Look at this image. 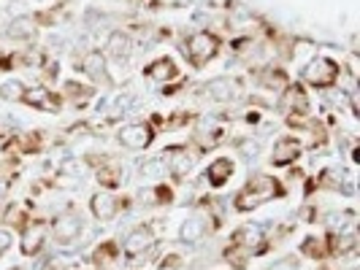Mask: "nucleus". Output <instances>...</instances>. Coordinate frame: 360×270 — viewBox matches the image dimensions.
<instances>
[{
	"instance_id": "nucleus-1",
	"label": "nucleus",
	"mask_w": 360,
	"mask_h": 270,
	"mask_svg": "<svg viewBox=\"0 0 360 270\" xmlns=\"http://www.w3.org/2000/svg\"><path fill=\"white\" fill-rule=\"evenodd\" d=\"M285 195V187L279 184V179L266 176V173H255L250 176V181L244 184V189L236 195V211H252L257 205H263L266 200L282 198Z\"/></svg>"
},
{
	"instance_id": "nucleus-2",
	"label": "nucleus",
	"mask_w": 360,
	"mask_h": 270,
	"mask_svg": "<svg viewBox=\"0 0 360 270\" xmlns=\"http://www.w3.org/2000/svg\"><path fill=\"white\" fill-rule=\"evenodd\" d=\"M184 54H187V60H190L193 68H203L206 62H212L217 54H219V38L214 33H209V30H200V33L187 38Z\"/></svg>"
},
{
	"instance_id": "nucleus-3",
	"label": "nucleus",
	"mask_w": 360,
	"mask_h": 270,
	"mask_svg": "<svg viewBox=\"0 0 360 270\" xmlns=\"http://www.w3.org/2000/svg\"><path fill=\"white\" fill-rule=\"evenodd\" d=\"M304 79H307L311 87H317V90H328L339 79V65L333 60H328V57H314L307 68H304Z\"/></svg>"
},
{
	"instance_id": "nucleus-4",
	"label": "nucleus",
	"mask_w": 360,
	"mask_h": 270,
	"mask_svg": "<svg viewBox=\"0 0 360 270\" xmlns=\"http://www.w3.org/2000/svg\"><path fill=\"white\" fill-rule=\"evenodd\" d=\"M162 162H165V168H168V173L174 176V179H184L190 170H193V165H195V157H193V151H187V146H171V149H165L160 154Z\"/></svg>"
},
{
	"instance_id": "nucleus-5",
	"label": "nucleus",
	"mask_w": 360,
	"mask_h": 270,
	"mask_svg": "<svg viewBox=\"0 0 360 270\" xmlns=\"http://www.w3.org/2000/svg\"><path fill=\"white\" fill-rule=\"evenodd\" d=\"M152 141H155V130L144 125V122H136V125H127L120 130V144L125 146V149H133V151L146 149Z\"/></svg>"
},
{
	"instance_id": "nucleus-6",
	"label": "nucleus",
	"mask_w": 360,
	"mask_h": 270,
	"mask_svg": "<svg viewBox=\"0 0 360 270\" xmlns=\"http://www.w3.org/2000/svg\"><path fill=\"white\" fill-rule=\"evenodd\" d=\"M279 108L285 111V114H295V116H309V97L304 87L301 84H288L285 92H282V100H279Z\"/></svg>"
},
{
	"instance_id": "nucleus-7",
	"label": "nucleus",
	"mask_w": 360,
	"mask_h": 270,
	"mask_svg": "<svg viewBox=\"0 0 360 270\" xmlns=\"http://www.w3.org/2000/svg\"><path fill=\"white\" fill-rule=\"evenodd\" d=\"M52 233H54V241H57V243L71 246V243L79 241V235H82V219L73 214L57 216L52 224Z\"/></svg>"
},
{
	"instance_id": "nucleus-8",
	"label": "nucleus",
	"mask_w": 360,
	"mask_h": 270,
	"mask_svg": "<svg viewBox=\"0 0 360 270\" xmlns=\"http://www.w3.org/2000/svg\"><path fill=\"white\" fill-rule=\"evenodd\" d=\"M238 90H241L238 81L231 79V76H217V79H212L203 87V92L209 95V100H214V103H231V100L238 97Z\"/></svg>"
},
{
	"instance_id": "nucleus-9",
	"label": "nucleus",
	"mask_w": 360,
	"mask_h": 270,
	"mask_svg": "<svg viewBox=\"0 0 360 270\" xmlns=\"http://www.w3.org/2000/svg\"><path fill=\"white\" fill-rule=\"evenodd\" d=\"M22 103H27L30 108H38V111H46V114H57L60 106H63V100L54 92L46 90V87H30V90H25Z\"/></svg>"
},
{
	"instance_id": "nucleus-10",
	"label": "nucleus",
	"mask_w": 360,
	"mask_h": 270,
	"mask_svg": "<svg viewBox=\"0 0 360 270\" xmlns=\"http://www.w3.org/2000/svg\"><path fill=\"white\" fill-rule=\"evenodd\" d=\"M155 230L149 227V224H141V227H136L133 233L125 238V254L127 257H139V254L144 252H152L155 249Z\"/></svg>"
},
{
	"instance_id": "nucleus-11",
	"label": "nucleus",
	"mask_w": 360,
	"mask_h": 270,
	"mask_svg": "<svg viewBox=\"0 0 360 270\" xmlns=\"http://www.w3.org/2000/svg\"><path fill=\"white\" fill-rule=\"evenodd\" d=\"M209 222H212V216L206 214L187 216L179 227V241L181 243H198L200 238L209 233Z\"/></svg>"
},
{
	"instance_id": "nucleus-12",
	"label": "nucleus",
	"mask_w": 360,
	"mask_h": 270,
	"mask_svg": "<svg viewBox=\"0 0 360 270\" xmlns=\"http://www.w3.org/2000/svg\"><path fill=\"white\" fill-rule=\"evenodd\" d=\"M90 208H92V216L98 222H111L114 216L120 214V208H125V205L120 203V198H114L108 192H98V195H92Z\"/></svg>"
},
{
	"instance_id": "nucleus-13",
	"label": "nucleus",
	"mask_w": 360,
	"mask_h": 270,
	"mask_svg": "<svg viewBox=\"0 0 360 270\" xmlns=\"http://www.w3.org/2000/svg\"><path fill=\"white\" fill-rule=\"evenodd\" d=\"M301 157V141L298 138H279L276 144H274V151H271V162L276 165V168H285L290 162H295Z\"/></svg>"
},
{
	"instance_id": "nucleus-14",
	"label": "nucleus",
	"mask_w": 360,
	"mask_h": 270,
	"mask_svg": "<svg viewBox=\"0 0 360 270\" xmlns=\"http://www.w3.org/2000/svg\"><path fill=\"white\" fill-rule=\"evenodd\" d=\"M144 73L152 81H174V79L179 76V68H176V62H174L171 57H160V60L149 62Z\"/></svg>"
},
{
	"instance_id": "nucleus-15",
	"label": "nucleus",
	"mask_w": 360,
	"mask_h": 270,
	"mask_svg": "<svg viewBox=\"0 0 360 270\" xmlns=\"http://www.w3.org/2000/svg\"><path fill=\"white\" fill-rule=\"evenodd\" d=\"M38 22L33 17H14L8 25H6V36L11 41H30L36 36Z\"/></svg>"
},
{
	"instance_id": "nucleus-16",
	"label": "nucleus",
	"mask_w": 360,
	"mask_h": 270,
	"mask_svg": "<svg viewBox=\"0 0 360 270\" xmlns=\"http://www.w3.org/2000/svg\"><path fill=\"white\" fill-rule=\"evenodd\" d=\"M231 243H233V246H241V249H247V252L252 254L255 246H257V243H266V241H263V230H260V227L244 224V227H238V230L231 235Z\"/></svg>"
},
{
	"instance_id": "nucleus-17",
	"label": "nucleus",
	"mask_w": 360,
	"mask_h": 270,
	"mask_svg": "<svg viewBox=\"0 0 360 270\" xmlns=\"http://www.w3.org/2000/svg\"><path fill=\"white\" fill-rule=\"evenodd\" d=\"M206 181L212 184V187H222L225 181L233 176V160L231 157H217L209 168H206Z\"/></svg>"
},
{
	"instance_id": "nucleus-18",
	"label": "nucleus",
	"mask_w": 360,
	"mask_h": 270,
	"mask_svg": "<svg viewBox=\"0 0 360 270\" xmlns=\"http://www.w3.org/2000/svg\"><path fill=\"white\" fill-rule=\"evenodd\" d=\"M79 65H82V71L87 73V76H92V79H103V76H106V54L98 52V49H90V52L82 54Z\"/></svg>"
},
{
	"instance_id": "nucleus-19",
	"label": "nucleus",
	"mask_w": 360,
	"mask_h": 270,
	"mask_svg": "<svg viewBox=\"0 0 360 270\" xmlns=\"http://www.w3.org/2000/svg\"><path fill=\"white\" fill-rule=\"evenodd\" d=\"M314 184L325 187V189H344V192H349V176H347V170H342V168H325Z\"/></svg>"
},
{
	"instance_id": "nucleus-20",
	"label": "nucleus",
	"mask_w": 360,
	"mask_h": 270,
	"mask_svg": "<svg viewBox=\"0 0 360 270\" xmlns=\"http://www.w3.org/2000/svg\"><path fill=\"white\" fill-rule=\"evenodd\" d=\"M44 238H46L44 224H30V227H25V235H22V254H27V257L38 254L41 246H44Z\"/></svg>"
},
{
	"instance_id": "nucleus-21",
	"label": "nucleus",
	"mask_w": 360,
	"mask_h": 270,
	"mask_svg": "<svg viewBox=\"0 0 360 270\" xmlns=\"http://www.w3.org/2000/svg\"><path fill=\"white\" fill-rule=\"evenodd\" d=\"M106 52L111 54L114 60H127V57H130V52H133V41H130V36H127V33L117 30V33H111V36H108Z\"/></svg>"
},
{
	"instance_id": "nucleus-22",
	"label": "nucleus",
	"mask_w": 360,
	"mask_h": 270,
	"mask_svg": "<svg viewBox=\"0 0 360 270\" xmlns=\"http://www.w3.org/2000/svg\"><path fill=\"white\" fill-rule=\"evenodd\" d=\"M328 241H330V243H325L328 254H336V257H347V254H352L358 249V238L349 233H333Z\"/></svg>"
},
{
	"instance_id": "nucleus-23",
	"label": "nucleus",
	"mask_w": 360,
	"mask_h": 270,
	"mask_svg": "<svg viewBox=\"0 0 360 270\" xmlns=\"http://www.w3.org/2000/svg\"><path fill=\"white\" fill-rule=\"evenodd\" d=\"M98 184H103L108 189H114V187H120L122 184V168L117 165V162H101V168H98Z\"/></svg>"
},
{
	"instance_id": "nucleus-24",
	"label": "nucleus",
	"mask_w": 360,
	"mask_h": 270,
	"mask_svg": "<svg viewBox=\"0 0 360 270\" xmlns=\"http://www.w3.org/2000/svg\"><path fill=\"white\" fill-rule=\"evenodd\" d=\"M260 84L266 87V90H285L290 81H288V73L282 71V68H266V71L260 73Z\"/></svg>"
},
{
	"instance_id": "nucleus-25",
	"label": "nucleus",
	"mask_w": 360,
	"mask_h": 270,
	"mask_svg": "<svg viewBox=\"0 0 360 270\" xmlns=\"http://www.w3.org/2000/svg\"><path fill=\"white\" fill-rule=\"evenodd\" d=\"M141 200H146V203H158V205H168V203L174 200V189L165 187V184H160V187L144 189V192H141Z\"/></svg>"
},
{
	"instance_id": "nucleus-26",
	"label": "nucleus",
	"mask_w": 360,
	"mask_h": 270,
	"mask_svg": "<svg viewBox=\"0 0 360 270\" xmlns=\"http://www.w3.org/2000/svg\"><path fill=\"white\" fill-rule=\"evenodd\" d=\"M117 257H120V249H117L111 241H106V243H101L98 252H95V265H98V268H108V265L117 262Z\"/></svg>"
},
{
	"instance_id": "nucleus-27",
	"label": "nucleus",
	"mask_w": 360,
	"mask_h": 270,
	"mask_svg": "<svg viewBox=\"0 0 360 270\" xmlns=\"http://www.w3.org/2000/svg\"><path fill=\"white\" fill-rule=\"evenodd\" d=\"M301 254H307L311 259H325L328 257V246H325V241H320V238H307L301 243Z\"/></svg>"
},
{
	"instance_id": "nucleus-28",
	"label": "nucleus",
	"mask_w": 360,
	"mask_h": 270,
	"mask_svg": "<svg viewBox=\"0 0 360 270\" xmlns=\"http://www.w3.org/2000/svg\"><path fill=\"white\" fill-rule=\"evenodd\" d=\"M352 219H355L352 211H333V214L325 216V224H328L333 233H344V227H347Z\"/></svg>"
},
{
	"instance_id": "nucleus-29",
	"label": "nucleus",
	"mask_w": 360,
	"mask_h": 270,
	"mask_svg": "<svg viewBox=\"0 0 360 270\" xmlns=\"http://www.w3.org/2000/svg\"><path fill=\"white\" fill-rule=\"evenodd\" d=\"M165 170H168V168H165L162 157H152L149 162L141 165V179H162Z\"/></svg>"
},
{
	"instance_id": "nucleus-30",
	"label": "nucleus",
	"mask_w": 360,
	"mask_h": 270,
	"mask_svg": "<svg viewBox=\"0 0 360 270\" xmlns=\"http://www.w3.org/2000/svg\"><path fill=\"white\" fill-rule=\"evenodd\" d=\"M25 90H27V87H25L22 81H8V84L0 87V97H6V100H22Z\"/></svg>"
},
{
	"instance_id": "nucleus-31",
	"label": "nucleus",
	"mask_w": 360,
	"mask_h": 270,
	"mask_svg": "<svg viewBox=\"0 0 360 270\" xmlns=\"http://www.w3.org/2000/svg\"><path fill=\"white\" fill-rule=\"evenodd\" d=\"M269 270H301V262H298V257H285V259L274 262Z\"/></svg>"
},
{
	"instance_id": "nucleus-32",
	"label": "nucleus",
	"mask_w": 360,
	"mask_h": 270,
	"mask_svg": "<svg viewBox=\"0 0 360 270\" xmlns=\"http://www.w3.org/2000/svg\"><path fill=\"white\" fill-rule=\"evenodd\" d=\"M65 90H68V95H71L73 100H84V97H90L92 90H87V87H82V84H65Z\"/></svg>"
},
{
	"instance_id": "nucleus-33",
	"label": "nucleus",
	"mask_w": 360,
	"mask_h": 270,
	"mask_svg": "<svg viewBox=\"0 0 360 270\" xmlns=\"http://www.w3.org/2000/svg\"><path fill=\"white\" fill-rule=\"evenodd\" d=\"M11 246H14V235L8 233L6 227H0V257H3V254L8 252Z\"/></svg>"
},
{
	"instance_id": "nucleus-34",
	"label": "nucleus",
	"mask_w": 360,
	"mask_h": 270,
	"mask_svg": "<svg viewBox=\"0 0 360 270\" xmlns=\"http://www.w3.org/2000/svg\"><path fill=\"white\" fill-rule=\"evenodd\" d=\"M181 268V257L179 254H168L165 259H162L160 270H179Z\"/></svg>"
},
{
	"instance_id": "nucleus-35",
	"label": "nucleus",
	"mask_w": 360,
	"mask_h": 270,
	"mask_svg": "<svg viewBox=\"0 0 360 270\" xmlns=\"http://www.w3.org/2000/svg\"><path fill=\"white\" fill-rule=\"evenodd\" d=\"M0 62H3V57H0Z\"/></svg>"
}]
</instances>
